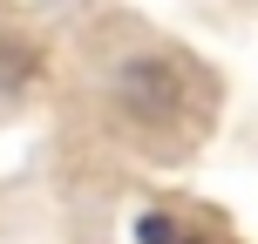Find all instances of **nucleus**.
I'll use <instances>...</instances> for the list:
<instances>
[{
	"label": "nucleus",
	"mask_w": 258,
	"mask_h": 244,
	"mask_svg": "<svg viewBox=\"0 0 258 244\" xmlns=\"http://www.w3.org/2000/svg\"><path fill=\"white\" fill-rule=\"evenodd\" d=\"M102 116L150 163H183L218 129V75L177 41H129L102 61Z\"/></svg>",
	"instance_id": "1"
},
{
	"label": "nucleus",
	"mask_w": 258,
	"mask_h": 244,
	"mask_svg": "<svg viewBox=\"0 0 258 244\" xmlns=\"http://www.w3.org/2000/svg\"><path fill=\"white\" fill-rule=\"evenodd\" d=\"M41 75H48V41H41L27 21L0 14V95L14 102V95H27Z\"/></svg>",
	"instance_id": "2"
},
{
	"label": "nucleus",
	"mask_w": 258,
	"mask_h": 244,
	"mask_svg": "<svg viewBox=\"0 0 258 244\" xmlns=\"http://www.w3.org/2000/svg\"><path fill=\"white\" fill-rule=\"evenodd\" d=\"M183 231H190V217H183L177 204H150V210H136V244H183Z\"/></svg>",
	"instance_id": "3"
},
{
	"label": "nucleus",
	"mask_w": 258,
	"mask_h": 244,
	"mask_svg": "<svg viewBox=\"0 0 258 244\" xmlns=\"http://www.w3.org/2000/svg\"><path fill=\"white\" fill-rule=\"evenodd\" d=\"M183 244H224V224H190V231H183Z\"/></svg>",
	"instance_id": "4"
}]
</instances>
